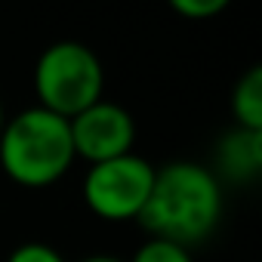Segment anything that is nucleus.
Instances as JSON below:
<instances>
[{
    "instance_id": "f8f14e48",
    "label": "nucleus",
    "mask_w": 262,
    "mask_h": 262,
    "mask_svg": "<svg viewBox=\"0 0 262 262\" xmlns=\"http://www.w3.org/2000/svg\"><path fill=\"white\" fill-rule=\"evenodd\" d=\"M4 123H7V111H4V102H0V129H4Z\"/></svg>"
},
{
    "instance_id": "1a4fd4ad",
    "label": "nucleus",
    "mask_w": 262,
    "mask_h": 262,
    "mask_svg": "<svg viewBox=\"0 0 262 262\" xmlns=\"http://www.w3.org/2000/svg\"><path fill=\"white\" fill-rule=\"evenodd\" d=\"M7 262H65V256L50 247V244H40V241H28V244H19Z\"/></svg>"
},
{
    "instance_id": "423d86ee",
    "label": "nucleus",
    "mask_w": 262,
    "mask_h": 262,
    "mask_svg": "<svg viewBox=\"0 0 262 262\" xmlns=\"http://www.w3.org/2000/svg\"><path fill=\"white\" fill-rule=\"evenodd\" d=\"M219 170L237 182L256 179L262 170V133L234 126L219 145Z\"/></svg>"
},
{
    "instance_id": "0eeeda50",
    "label": "nucleus",
    "mask_w": 262,
    "mask_h": 262,
    "mask_svg": "<svg viewBox=\"0 0 262 262\" xmlns=\"http://www.w3.org/2000/svg\"><path fill=\"white\" fill-rule=\"evenodd\" d=\"M231 114L237 120V129L262 133V68L253 65L241 74V80L231 90Z\"/></svg>"
},
{
    "instance_id": "9d476101",
    "label": "nucleus",
    "mask_w": 262,
    "mask_h": 262,
    "mask_svg": "<svg viewBox=\"0 0 262 262\" xmlns=\"http://www.w3.org/2000/svg\"><path fill=\"white\" fill-rule=\"evenodd\" d=\"M228 7V0H173V10L185 19H210Z\"/></svg>"
},
{
    "instance_id": "20e7f679",
    "label": "nucleus",
    "mask_w": 262,
    "mask_h": 262,
    "mask_svg": "<svg viewBox=\"0 0 262 262\" xmlns=\"http://www.w3.org/2000/svg\"><path fill=\"white\" fill-rule=\"evenodd\" d=\"M151 182H155V167L136 151H129L123 158L90 167L83 179V201L99 219L108 222L139 219L151 194Z\"/></svg>"
},
{
    "instance_id": "9b49d317",
    "label": "nucleus",
    "mask_w": 262,
    "mask_h": 262,
    "mask_svg": "<svg viewBox=\"0 0 262 262\" xmlns=\"http://www.w3.org/2000/svg\"><path fill=\"white\" fill-rule=\"evenodd\" d=\"M80 262H123V259H114V256H90V259H80Z\"/></svg>"
},
{
    "instance_id": "7ed1b4c3",
    "label": "nucleus",
    "mask_w": 262,
    "mask_h": 262,
    "mask_svg": "<svg viewBox=\"0 0 262 262\" xmlns=\"http://www.w3.org/2000/svg\"><path fill=\"white\" fill-rule=\"evenodd\" d=\"M105 71L99 56L80 40L50 43L34 65L37 105L71 120L102 99Z\"/></svg>"
},
{
    "instance_id": "39448f33",
    "label": "nucleus",
    "mask_w": 262,
    "mask_h": 262,
    "mask_svg": "<svg viewBox=\"0 0 262 262\" xmlns=\"http://www.w3.org/2000/svg\"><path fill=\"white\" fill-rule=\"evenodd\" d=\"M68 129H71L74 158L90 161V167L129 155L133 151V142H136L133 114L123 105L108 102V99H99L86 111L74 114L68 120Z\"/></svg>"
},
{
    "instance_id": "6e6552de",
    "label": "nucleus",
    "mask_w": 262,
    "mask_h": 262,
    "mask_svg": "<svg viewBox=\"0 0 262 262\" xmlns=\"http://www.w3.org/2000/svg\"><path fill=\"white\" fill-rule=\"evenodd\" d=\"M129 262H194L191 253L179 244H170V241H158V237H148L136 256L129 259Z\"/></svg>"
},
{
    "instance_id": "f257e3e1",
    "label": "nucleus",
    "mask_w": 262,
    "mask_h": 262,
    "mask_svg": "<svg viewBox=\"0 0 262 262\" xmlns=\"http://www.w3.org/2000/svg\"><path fill=\"white\" fill-rule=\"evenodd\" d=\"M222 219V185L219 176L194 161H176L155 170L151 194L139 213L142 228L179 247L207 241Z\"/></svg>"
},
{
    "instance_id": "f03ea898",
    "label": "nucleus",
    "mask_w": 262,
    "mask_h": 262,
    "mask_svg": "<svg viewBox=\"0 0 262 262\" xmlns=\"http://www.w3.org/2000/svg\"><path fill=\"white\" fill-rule=\"evenodd\" d=\"M74 164L68 120L34 105L7 117L0 129V167L25 188H47L59 182Z\"/></svg>"
}]
</instances>
